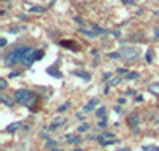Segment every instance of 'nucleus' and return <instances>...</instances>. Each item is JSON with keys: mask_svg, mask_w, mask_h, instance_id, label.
<instances>
[{"mask_svg": "<svg viewBox=\"0 0 159 151\" xmlns=\"http://www.w3.org/2000/svg\"><path fill=\"white\" fill-rule=\"evenodd\" d=\"M27 49H29V46H24V45L13 48L5 56V65L11 67V65H16L18 62H22V57H24V54H25Z\"/></svg>", "mask_w": 159, "mask_h": 151, "instance_id": "f257e3e1", "label": "nucleus"}, {"mask_svg": "<svg viewBox=\"0 0 159 151\" xmlns=\"http://www.w3.org/2000/svg\"><path fill=\"white\" fill-rule=\"evenodd\" d=\"M30 97H32V92L29 91V89H18L16 92H15V100L18 102V103H27L29 100H30Z\"/></svg>", "mask_w": 159, "mask_h": 151, "instance_id": "f03ea898", "label": "nucleus"}, {"mask_svg": "<svg viewBox=\"0 0 159 151\" xmlns=\"http://www.w3.org/2000/svg\"><path fill=\"white\" fill-rule=\"evenodd\" d=\"M38 56H42V54H37V49H34V48H29L27 51H25L24 57H22V64L29 67V65H32V64L35 62V59H37Z\"/></svg>", "mask_w": 159, "mask_h": 151, "instance_id": "7ed1b4c3", "label": "nucleus"}, {"mask_svg": "<svg viewBox=\"0 0 159 151\" xmlns=\"http://www.w3.org/2000/svg\"><path fill=\"white\" fill-rule=\"evenodd\" d=\"M119 54L124 57V59H127V61H132V59H137L139 57V49L137 48H132V46H127V48H123L121 51H119Z\"/></svg>", "mask_w": 159, "mask_h": 151, "instance_id": "20e7f679", "label": "nucleus"}, {"mask_svg": "<svg viewBox=\"0 0 159 151\" xmlns=\"http://www.w3.org/2000/svg\"><path fill=\"white\" fill-rule=\"evenodd\" d=\"M118 139L115 137V134H110V132H103L102 135H99V143L100 145H113L116 143Z\"/></svg>", "mask_w": 159, "mask_h": 151, "instance_id": "39448f33", "label": "nucleus"}, {"mask_svg": "<svg viewBox=\"0 0 159 151\" xmlns=\"http://www.w3.org/2000/svg\"><path fill=\"white\" fill-rule=\"evenodd\" d=\"M139 119H140V115H137V113H134L130 118H129V124L132 126V127H135L137 124H139Z\"/></svg>", "mask_w": 159, "mask_h": 151, "instance_id": "423d86ee", "label": "nucleus"}, {"mask_svg": "<svg viewBox=\"0 0 159 151\" xmlns=\"http://www.w3.org/2000/svg\"><path fill=\"white\" fill-rule=\"evenodd\" d=\"M150 91L154 94V95H159V83H153L150 86Z\"/></svg>", "mask_w": 159, "mask_h": 151, "instance_id": "0eeeda50", "label": "nucleus"}, {"mask_svg": "<svg viewBox=\"0 0 159 151\" xmlns=\"http://www.w3.org/2000/svg\"><path fill=\"white\" fill-rule=\"evenodd\" d=\"M19 127H21V122H15V124H10L7 130H8V132H13V130H18Z\"/></svg>", "mask_w": 159, "mask_h": 151, "instance_id": "6e6552de", "label": "nucleus"}, {"mask_svg": "<svg viewBox=\"0 0 159 151\" xmlns=\"http://www.w3.org/2000/svg\"><path fill=\"white\" fill-rule=\"evenodd\" d=\"M96 105H97V100H91V102H89V103L84 107V112H89V110H92V108H94Z\"/></svg>", "mask_w": 159, "mask_h": 151, "instance_id": "1a4fd4ad", "label": "nucleus"}, {"mask_svg": "<svg viewBox=\"0 0 159 151\" xmlns=\"http://www.w3.org/2000/svg\"><path fill=\"white\" fill-rule=\"evenodd\" d=\"M143 151H159L157 146H143Z\"/></svg>", "mask_w": 159, "mask_h": 151, "instance_id": "9d476101", "label": "nucleus"}, {"mask_svg": "<svg viewBox=\"0 0 159 151\" xmlns=\"http://www.w3.org/2000/svg\"><path fill=\"white\" fill-rule=\"evenodd\" d=\"M137 76H139V73H137V72H132V73H127V78H129V80H135Z\"/></svg>", "mask_w": 159, "mask_h": 151, "instance_id": "9b49d317", "label": "nucleus"}, {"mask_svg": "<svg viewBox=\"0 0 159 151\" xmlns=\"http://www.w3.org/2000/svg\"><path fill=\"white\" fill-rule=\"evenodd\" d=\"M97 116H99V118H102V116H105V108H103V107L97 110Z\"/></svg>", "mask_w": 159, "mask_h": 151, "instance_id": "f8f14e48", "label": "nucleus"}, {"mask_svg": "<svg viewBox=\"0 0 159 151\" xmlns=\"http://www.w3.org/2000/svg\"><path fill=\"white\" fill-rule=\"evenodd\" d=\"M69 142H70V143H75V142L78 143V142H80V139H78V137H73V135H70V137H69Z\"/></svg>", "mask_w": 159, "mask_h": 151, "instance_id": "ddd939ff", "label": "nucleus"}, {"mask_svg": "<svg viewBox=\"0 0 159 151\" xmlns=\"http://www.w3.org/2000/svg\"><path fill=\"white\" fill-rule=\"evenodd\" d=\"M89 129V126L88 124H83V126H80V132H84V130H88Z\"/></svg>", "mask_w": 159, "mask_h": 151, "instance_id": "4468645a", "label": "nucleus"}, {"mask_svg": "<svg viewBox=\"0 0 159 151\" xmlns=\"http://www.w3.org/2000/svg\"><path fill=\"white\" fill-rule=\"evenodd\" d=\"M0 85H2V89H5V88H7V81L2 80V83H0Z\"/></svg>", "mask_w": 159, "mask_h": 151, "instance_id": "2eb2a0df", "label": "nucleus"}, {"mask_svg": "<svg viewBox=\"0 0 159 151\" xmlns=\"http://www.w3.org/2000/svg\"><path fill=\"white\" fill-rule=\"evenodd\" d=\"M54 145H56L54 142H46V146H51V148H52V146H54Z\"/></svg>", "mask_w": 159, "mask_h": 151, "instance_id": "dca6fc26", "label": "nucleus"}, {"mask_svg": "<svg viewBox=\"0 0 159 151\" xmlns=\"http://www.w3.org/2000/svg\"><path fill=\"white\" fill-rule=\"evenodd\" d=\"M3 100H5V103H7V105H11V102H10V99H8V97H3Z\"/></svg>", "mask_w": 159, "mask_h": 151, "instance_id": "f3484780", "label": "nucleus"}, {"mask_svg": "<svg viewBox=\"0 0 159 151\" xmlns=\"http://www.w3.org/2000/svg\"><path fill=\"white\" fill-rule=\"evenodd\" d=\"M73 151H83V149H73Z\"/></svg>", "mask_w": 159, "mask_h": 151, "instance_id": "a211bd4d", "label": "nucleus"}, {"mask_svg": "<svg viewBox=\"0 0 159 151\" xmlns=\"http://www.w3.org/2000/svg\"><path fill=\"white\" fill-rule=\"evenodd\" d=\"M52 151H61V149H52Z\"/></svg>", "mask_w": 159, "mask_h": 151, "instance_id": "6ab92c4d", "label": "nucleus"}]
</instances>
